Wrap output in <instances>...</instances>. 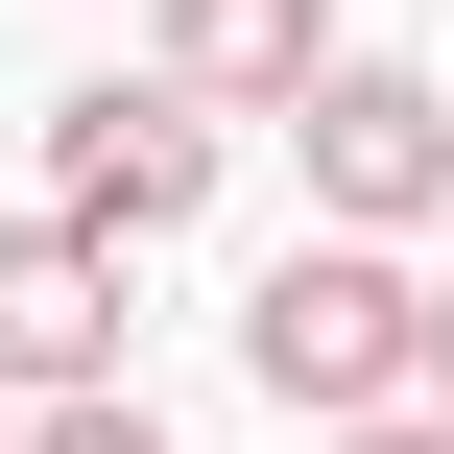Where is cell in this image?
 Masks as SVG:
<instances>
[{
    "label": "cell",
    "mask_w": 454,
    "mask_h": 454,
    "mask_svg": "<svg viewBox=\"0 0 454 454\" xmlns=\"http://www.w3.org/2000/svg\"><path fill=\"white\" fill-rule=\"evenodd\" d=\"M24 454H168V407L144 383H72V407H24Z\"/></svg>",
    "instance_id": "cell-6"
},
{
    "label": "cell",
    "mask_w": 454,
    "mask_h": 454,
    "mask_svg": "<svg viewBox=\"0 0 454 454\" xmlns=\"http://www.w3.org/2000/svg\"><path fill=\"white\" fill-rule=\"evenodd\" d=\"M215 168H239V120H215V96H168V72H72V96H48V215H72V239H120V263H144V239H192V215H215Z\"/></svg>",
    "instance_id": "cell-2"
},
{
    "label": "cell",
    "mask_w": 454,
    "mask_h": 454,
    "mask_svg": "<svg viewBox=\"0 0 454 454\" xmlns=\"http://www.w3.org/2000/svg\"><path fill=\"white\" fill-rule=\"evenodd\" d=\"M0 383H24V407L120 383V239H72V215H0Z\"/></svg>",
    "instance_id": "cell-4"
},
{
    "label": "cell",
    "mask_w": 454,
    "mask_h": 454,
    "mask_svg": "<svg viewBox=\"0 0 454 454\" xmlns=\"http://www.w3.org/2000/svg\"><path fill=\"white\" fill-rule=\"evenodd\" d=\"M144 72H168V96H215V120H311L335 0H144Z\"/></svg>",
    "instance_id": "cell-5"
},
{
    "label": "cell",
    "mask_w": 454,
    "mask_h": 454,
    "mask_svg": "<svg viewBox=\"0 0 454 454\" xmlns=\"http://www.w3.org/2000/svg\"><path fill=\"white\" fill-rule=\"evenodd\" d=\"M287 144H311V239H431L454 215V96L407 72V48H335Z\"/></svg>",
    "instance_id": "cell-3"
},
{
    "label": "cell",
    "mask_w": 454,
    "mask_h": 454,
    "mask_svg": "<svg viewBox=\"0 0 454 454\" xmlns=\"http://www.w3.org/2000/svg\"><path fill=\"white\" fill-rule=\"evenodd\" d=\"M0 454H24V383H0Z\"/></svg>",
    "instance_id": "cell-9"
},
{
    "label": "cell",
    "mask_w": 454,
    "mask_h": 454,
    "mask_svg": "<svg viewBox=\"0 0 454 454\" xmlns=\"http://www.w3.org/2000/svg\"><path fill=\"white\" fill-rule=\"evenodd\" d=\"M239 383L287 431H359V407H431V263L407 239H287L239 287Z\"/></svg>",
    "instance_id": "cell-1"
},
{
    "label": "cell",
    "mask_w": 454,
    "mask_h": 454,
    "mask_svg": "<svg viewBox=\"0 0 454 454\" xmlns=\"http://www.w3.org/2000/svg\"><path fill=\"white\" fill-rule=\"evenodd\" d=\"M311 454H454V407H359V431H311Z\"/></svg>",
    "instance_id": "cell-7"
},
{
    "label": "cell",
    "mask_w": 454,
    "mask_h": 454,
    "mask_svg": "<svg viewBox=\"0 0 454 454\" xmlns=\"http://www.w3.org/2000/svg\"><path fill=\"white\" fill-rule=\"evenodd\" d=\"M431 407H454V263H431Z\"/></svg>",
    "instance_id": "cell-8"
}]
</instances>
